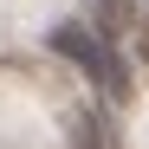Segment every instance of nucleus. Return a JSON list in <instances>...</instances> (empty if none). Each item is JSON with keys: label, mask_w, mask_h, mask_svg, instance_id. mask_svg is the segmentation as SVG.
<instances>
[{"label": "nucleus", "mask_w": 149, "mask_h": 149, "mask_svg": "<svg viewBox=\"0 0 149 149\" xmlns=\"http://www.w3.org/2000/svg\"><path fill=\"white\" fill-rule=\"evenodd\" d=\"M45 45H52L58 58H71V65H78L91 84H104L110 97H130L123 58L110 52V39H104V33H91V26H71V19H65V26H52V33H45Z\"/></svg>", "instance_id": "f257e3e1"}, {"label": "nucleus", "mask_w": 149, "mask_h": 149, "mask_svg": "<svg viewBox=\"0 0 149 149\" xmlns=\"http://www.w3.org/2000/svg\"><path fill=\"white\" fill-rule=\"evenodd\" d=\"M104 7V19H110V33H123V26H136V7L130 0H97Z\"/></svg>", "instance_id": "f03ea898"}]
</instances>
